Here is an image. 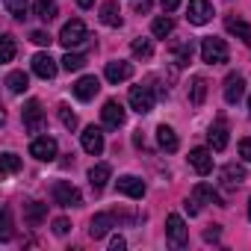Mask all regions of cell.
I'll use <instances>...</instances> for the list:
<instances>
[{"label":"cell","instance_id":"obj_1","mask_svg":"<svg viewBox=\"0 0 251 251\" xmlns=\"http://www.w3.org/2000/svg\"><path fill=\"white\" fill-rule=\"evenodd\" d=\"M227 45H225V39H204L201 42V59L207 62V65H222V62H227Z\"/></svg>","mask_w":251,"mask_h":251},{"label":"cell","instance_id":"obj_2","mask_svg":"<svg viewBox=\"0 0 251 251\" xmlns=\"http://www.w3.org/2000/svg\"><path fill=\"white\" fill-rule=\"evenodd\" d=\"M50 195H53V204H59V207H80L83 204V195L68 180H56L53 189H50Z\"/></svg>","mask_w":251,"mask_h":251},{"label":"cell","instance_id":"obj_3","mask_svg":"<svg viewBox=\"0 0 251 251\" xmlns=\"http://www.w3.org/2000/svg\"><path fill=\"white\" fill-rule=\"evenodd\" d=\"M89 39V30H86V24L80 21V18H74V21H68L65 27H62V33H59V45L62 48H77V45H83Z\"/></svg>","mask_w":251,"mask_h":251},{"label":"cell","instance_id":"obj_4","mask_svg":"<svg viewBox=\"0 0 251 251\" xmlns=\"http://www.w3.org/2000/svg\"><path fill=\"white\" fill-rule=\"evenodd\" d=\"M166 236H169V242L177 245V248H183V245L189 242V227H186V222H183L177 213H172V216L166 219Z\"/></svg>","mask_w":251,"mask_h":251},{"label":"cell","instance_id":"obj_5","mask_svg":"<svg viewBox=\"0 0 251 251\" xmlns=\"http://www.w3.org/2000/svg\"><path fill=\"white\" fill-rule=\"evenodd\" d=\"M130 106H133L139 115L151 112V109H154V89H151V86H133V89H130Z\"/></svg>","mask_w":251,"mask_h":251},{"label":"cell","instance_id":"obj_6","mask_svg":"<svg viewBox=\"0 0 251 251\" xmlns=\"http://www.w3.org/2000/svg\"><path fill=\"white\" fill-rule=\"evenodd\" d=\"M30 157H36V160H42V163H50V160L56 157V139H50V136H36V139L30 142Z\"/></svg>","mask_w":251,"mask_h":251},{"label":"cell","instance_id":"obj_7","mask_svg":"<svg viewBox=\"0 0 251 251\" xmlns=\"http://www.w3.org/2000/svg\"><path fill=\"white\" fill-rule=\"evenodd\" d=\"M100 118H103V124H106L109 130H118L121 124H124V118H127V112H124V106L118 100H106L103 109H100Z\"/></svg>","mask_w":251,"mask_h":251},{"label":"cell","instance_id":"obj_8","mask_svg":"<svg viewBox=\"0 0 251 251\" xmlns=\"http://www.w3.org/2000/svg\"><path fill=\"white\" fill-rule=\"evenodd\" d=\"M186 18H189V24H195V27H204V24L213 18V6H210V0H189Z\"/></svg>","mask_w":251,"mask_h":251},{"label":"cell","instance_id":"obj_9","mask_svg":"<svg viewBox=\"0 0 251 251\" xmlns=\"http://www.w3.org/2000/svg\"><path fill=\"white\" fill-rule=\"evenodd\" d=\"M103 77H106L109 83H124V80H130V77H133V65H130V62H124V59H112V62H106Z\"/></svg>","mask_w":251,"mask_h":251},{"label":"cell","instance_id":"obj_10","mask_svg":"<svg viewBox=\"0 0 251 251\" xmlns=\"http://www.w3.org/2000/svg\"><path fill=\"white\" fill-rule=\"evenodd\" d=\"M24 127H27L30 133H39V130L45 127V112H42V103H39V100H30V103L24 106Z\"/></svg>","mask_w":251,"mask_h":251},{"label":"cell","instance_id":"obj_11","mask_svg":"<svg viewBox=\"0 0 251 251\" xmlns=\"http://www.w3.org/2000/svg\"><path fill=\"white\" fill-rule=\"evenodd\" d=\"M33 71H36L42 80H53L56 71H59V65H56V59H53L50 53H36V56H33Z\"/></svg>","mask_w":251,"mask_h":251},{"label":"cell","instance_id":"obj_12","mask_svg":"<svg viewBox=\"0 0 251 251\" xmlns=\"http://www.w3.org/2000/svg\"><path fill=\"white\" fill-rule=\"evenodd\" d=\"M80 145H83V151H86V154L98 157V154L103 151V133H100L98 127H86V130H83V136H80Z\"/></svg>","mask_w":251,"mask_h":251},{"label":"cell","instance_id":"obj_13","mask_svg":"<svg viewBox=\"0 0 251 251\" xmlns=\"http://www.w3.org/2000/svg\"><path fill=\"white\" fill-rule=\"evenodd\" d=\"M98 92H100V80L92 77V74H86V77H80V80L74 83V95H77L80 100H92Z\"/></svg>","mask_w":251,"mask_h":251},{"label":"cell","instance_id":"obj_14","mask_svg":"<svg viewBox=\"0 0 251 251\" xmlns=\"http://www.w3.org/2000/svg\"><path fill=\"white\" fill-rule=\"evenodd\" d=\"M245 95V80L239 74H227L225 77V100L227 103H239Z\"/></svg>","mask_w":251,"mask_h":251},{"label":"cell","instance_id":"obj_15","mask_svg":"<svg viewBox=\"0 0 251 251\" xmlns=\"http://www.w3.org/2000/svg\"><path fill=\"white\" fill-rule=\"evenodd\" d=\"M189 166L198 172V175H210L213 172V154L207 148H192L189 151Z\"/></svg>","mask_w":251,"mask_h":251},{"label":"cell","instance_id":"obj_16","mask_svg":"<svg viewBox=\"0 0 251 251\" xmlns=\"http://www.w3.org/2000/svg\"><path fill=\"white\" fill-rule=\"evenodd\" d=\"M112 227H115V216H112V213H98V216L92 219L89 236H92V239H100V236H106Z\"/></svg>","mask_w":251,"mask_h":251},{"label":"cell","instance_id":"obj_17","mask_svg":"<svg viewBox=\"0 0 251 251\" xmlns=\"http://www.w3.org/2000/svg\"><path fill=\"white\" fill-rule=\"evenodd\" d=\"M207 139H210V148H213V151H225V148H227V124H225L222 118L210 127Z\"/></svg>","mask_w":251,"mask_h":251},{"label":"cell","instance_id":"obj_18","mask_svg":"<svg viewBox=\"0 0 251 251\" xmlns=\"http://www.w3.org/2000/svg\"><path fill=\"white\" fill-rule=\"evenodd\" d=\"M118 192L130 195V198H142L145 195V183L139 177H133V175H124V177H118Z\"/></svg>","mask_w":251,"mask_h":251},{"label":"cell","instance_id":"obj_19","mask_svg":"<svg viewBox=\"0 0 251 251\" xmlns=\"http://www.w3.org/2000/svg\"><path fill=\"white\" fill-rule=\"evenodd\" d=\"M242 180H245V169H242V166H236V163H227V166L222 169V183H225L227 189H236Z\"/></svg>","mask_w":251,"mask_h":251},{"label":"cell","instance_id":"obj_20","mask_svg":"<svg viewBox=\"0 0 251 251\" xmlns=\"http://www.w3.org/2000/svg\"><path fill=\"white\" fill-rule=\"evenodd\" d=\"M45 216H48V204H39V201L24 204V219H27L30 227H39V225L45 222Z\"/></svg>","mask_w":251,"mask_h":251},{"label":"cell","instance_id":"obj_21","mask_svg":"<svg viewBox=\"0 0 251 251\" xmlns=\"http://www.w3.org/2000/svg\"><path fill=\"white\" fill-rule=\"evenodd\" d=\"M157 142H160V148L163 151H169V154H175L177 151V136H175V130L169 127V124H160V127H157Z\"/></svg>","mask_w":251,"mask_h":251},{"label":"cell","instance_id":"obj_22","mask_svg":"<svg viewBox=\"0 0 251 251\" xmlns=\"http://www.w3.org/2000/svg\"><path fill=\"white\" fill-rule=\"evenodd\" d=\"M109 175H112V169H109L106 163L92 166V169H89V183H92V189H103L106 180H109Z\"/></svg>","mask_w":251,"mask_h":251},{"label":"cell","instance_id":"obj_23","mask_svg":"<svg viewBox=\"0 0 251 251\" xmlns=\"http://www.w3.org/2000/svg\"><path fill=\"white\" fill-rule=\"evenodd\" d=\"M225 27H227V33L239 36V39H242V42L251 48V27H248L242 18H233V15H230V18H225Z\"/></svg>","mask_w":251,"mask_h":251},{"label":"cell","instance_id":"obj_24","mask_svg":"<svg viewBox=\"0 0 251 251\" xmlns=\"http://www.w3.org/2000/svg\"><path fill=\"white\" fill-rule=\"evenodd\" d=\"M100 21L106 27H121V9H118L115 0H106V3L100 6Z\"/></svg>","mask_w":251,"mask_h":251},{"label":"cell","instance_id":"obj_25","mask_svg":"<svg viewBox=\"0 0 251 251\" xmlns=\"http://www.w3.org/2000/svg\"><path fill=\"white\" fill-rule=\"evenodd\" d=\"M6 89H9L12 95H21V92L30 89V77H27L24 71H9V74H6Z\"/></svg>","mask_w":251,"mask_h":251},{"label":"cell","instance_id":"obj_26","mask_svg":"<svg viewBox=\"0 0 251 251\" xmlns=\"http://www.w3.org/2000/svg\"><path fill=\"white\" fill-rule=\"evenodd\" d=\"M192 198H198V201H210V204H216V207H227V204H225V198H222L213 186H207V183H198V186H195V192H192Z\"/></svg>","mask_w":251,"mask_h":251},{"label":"cell","instance_id":"obj_27","mask_svg":"<svg viewBox=\"0 0 251 251\" xmlns=\"http://www.w3.org/2000/svg\"><path fill=\"white\" fill-rule=\"evenodd\" d=\"M207 98V80L204 77H192V86H189V103L192 106H201Z\"/></svg>","mask_w":251,"mask_h":251},{"label":"cell","instance_id":"obj_28","mask_svg":"<svg viewBox=\"0 0 251 251\" xmlns=\"http://www.w3.org/2000/svg\"><path fill=\"white\" fill-rule=\"evenodd\" d=\"M33 12L42 21H53L56 18V3H53V0H33Z\"/></svg>","mask_w":251,"mask_h":251},{"label":"cell","instance_id":"obj_29","mask_svg":"<svg viewBox=\"0 0 251 251\" xmlns=\"http://www.w3.org/2000/svg\"><path fill=\"white\" fill-rule=\"evenodd\" d=\"M172 30H175V21H172L169 15H160V18H154V24H151V33H154L157 39L172 36Z\"/></svg>","mask_w":251,"mask_h":251},{"label":"cell","instance_id":"obj_30","mask_svg":"<svg viewBox=\"0 0 251 251\" xmlns=\"http://www.w3.org/2000/svg\"><path fill=\"white\" fill-rule=\"evenodd\" d=\"M6 12L15 18V21H24L27 18V0H3Z\"/></svg>","mask_w":251,"mask_h":251},{"label":"cell","instance_id":"obj_31","mask_svg":"<svg viewBox=\"0 0 251 251\" xmlns=\"http://www.w3.org/2000/svg\"><path fill=\"white\" fill-rule=\"evenodd\" d=\"M130 50H133V56H139V59H151V56H154V45H151L148 39H133Z\"/></svg>","mask_w":251,"mask_h":251},{"label":"cell","instance_id":"obj_32","mask_svg":"<svg viewBox=\"0 0 251 251\" xmlns=\"http://www.w3.org/2000/svg\"><path fill=\"white\" fill-rule=\"evenodd\" d=\"M59 62H62V68H65V71H80V68L86 65V56H83V53H71V50H68Z\"/></svg>","mask_w":251,"mask_h":251},{"label":"cell","instance_id":"obj_33","mask_svg":"<svg viewBox=\"0 0 251 251\" xmlns=\"http://www.w3.org/2000/svg\"><path fill=\"white\" fill-rule=\"evenodd\" d=\"M192 59V42H180V45H175V62L177 65H186Z\"/></svg>","mask_w":251,"mask_h":251},{"label":"cell","instance_id":"obj_34","mask_svg":"<svg viewBox=\"0 0 251 251\" xmlns=\"http://www.w3.org/2000/svg\"><path fill=\"white\" fill-rule=\"evenodd\" d=\"M59 121L65 124V127H68V130H74V127H77V115H74V112H71V109H68L65 103L59 106Z\"/></svg>","mask_w":251,"mask_h":251},{"label":"cell","instance_id":"obj_35","mask_svg":"<svg viewBox=\"0 0 251 251\" xmlns=\"http://www.w3.org/2000/svg\"><path fill=\"white\" fill-rule=\"evenodd\" d=\"M0 160H3V175H12V172H18V169H21V160H18L15 154H3Z\"/></svg>","mask_w":251,"mask_h":251},{"label":"cell","instance_id":"obj_36","mask_svg":"<svg viewBox=\"0 0 251 251\" xmlns=\"http://www.w3.org/2000/svg\"><path fill=\"white\" fill-rule=\"evenodd\" d=\"M12 59H15V39L3 36V62H12Z\"/></svg>","mask_w":251,"mask_h":251},{"label":"cell","instance_id":"obj_37","mask_svg":"<svg viewBox=\"0 0 251 251\" xmlns=\"http://www.w3.org/2000/svg\"><path fill=\"white\" fill-rule=\"evenodd\" d=\"M36 45H42V48H50V42H53V36L50 33H45V30H33V36H30Z\"/></svg>","mask_w":251,"mask_h":251},{"label":"cell","instance_id":"obj_38","mask_svg":"<svg viewBox=\"0 0 251 251\" xmlns=\"http://www.w3.org/2000/svg\"><path fill=\"white\" fill-rule=\"evenodd\" d=\"M68 230H71V222H68V219H62V216L53 219V233H56V236H65Z\"/></svg>","mask_w":251,"mask_h":251},{"label":"cell","instance_id":"obj_39","mask_svg":"<svg viewBox=\"0 0 251 251\" xmlns=\"http://www.w3.org/2000/svg\"><path fill=\"white\" fill-rule=\"evenodd\" d=\"M0 236L3 239L12 236V216H9V210H3V230H0Z\"/></svg>","mask_w":251,"mask_h":251},{"label":"cell","instance_id":"obj_40","mask_svg":"<svg viewBox=\"0 0 251 251\" xmlns=\"http://www.w3.org/2000/svg\"><path fill=\"white\" fill-rule=\"evenodd\" d=\"M239 157H242V160H245V163H251V136H248V139H242V142H239Z\"/></svg>","mask_w":251,"mask_h":251},{"label":"cell","instance_id":"obj_41","mask_svg":"<svg viewBox=\"0 0 251 251\" xmlns=\"http://www.w3.org/2000/svg\"><path fill=\"white\" fill-rule=\"evenodd\" d=\"M219 236H222V227H219V225H210V227L204 230V239H207V242H216Z\"/></svg>","mask_w":251,"mask_h":251},{"label":"cell","instance_id":"obj_42","mask_svg":"<svg viewBox=\"0 0 251 251\" xmlns=\"http://www.w3.org/2000/svg\"><path fill=\"white\" fill-rule=\"evenodd\" d=\"M124 248H127L124 236H112V242H109V251H124Z\"/></svg>","mask_w":251,"mask_h":251},{"label":"cell","instance_id":"obj_43","mask_svg":"<svg viewBox=\"0 0 251 251\" xmlns=\"http://www.w3.org/2000/svg\"><path fill=\"white\" fill-rule=\"evenodd\" d=\"M160 3H163V9H166V12H175V9L180 6V0H160Z\"/></svg>","mask_w":251,"mask_h":251},{"label":"cell","instance_id":"obj_44","mask_svg":"<svg viewBox=\"0 0 251 251\" xmlns=\"http://www.w3.org/2000/svg\"><path fill=\"white\" fill-rule=\"evenodd\" d=\"M77 6H80V9H92V6H95V0H77Z\"/></svg>","mask_w":251,"mask_h":251},{"label":"cell","instance_id":"obj_45","mask_svg":"<svg viewBox=\"0 0 251 251\" xmlns=\"http://www.w3.org/2000/svg\"><path fill=\"white\" fill-rule=\"evenodd\" d=\"M248 219H251V198H248Z\"/></svg>","mask_w":251,"mask_h":251},{"label":"cell","instance_id":"obj_46","mask_svg":"<svg viewBox=\"0 0 251 251\" xmlns=\"http://www.w3.org/2000/svg\"><path fill=\"white\" fill-rule=\"evenodd\" d=\"M248 109H251V98H248Z\"/></svg>","mask_w":251,"mask_h":251}]
</instances>
